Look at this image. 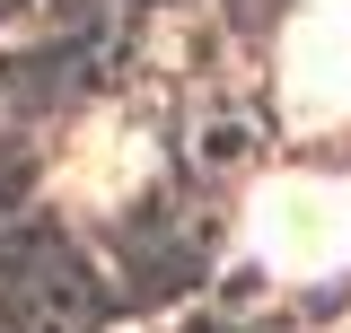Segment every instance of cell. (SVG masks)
<instances>
[{
  "label": "cell",
  "mask_w": 351,
  "mask_h": 333,
  "mask_svg": "<svg viewBox=\"0 0 351 333\" xmlns=\"http://www.w3.org/2000/svg\"><path fill=\"white\" fill-rule=\"evenodd\" d=\"M307 9H334V18H351V0H307Z\"/></svg>",
  "instance_id": "3957f363"
},
{
  "label": "cell",
  "mask_w": 351,
  "mask_h": 333,
  "mask_svg": "<svg viewBox=\"0 0 351 333\" xmlns=\"http://www.w3.org/2000/svg\"><path fill=\"white\" fill-rule=\"evenodd\" d=\"M246 237H255L263 263H281V272H343L351 263V193L343 184H325V175H272L255 184V202H246Z\"/></svg>",
  "instance_id": "6da1fadb"
},
{
  "label": "cell",
  "mask_w": 351,
  "mask_h": 333,
  "mask_svg": "<svg viewBox=\"0 0 351 333\" xmlns=\"http://www.w3.org/2000/svg\"><path fill=\"white\" fill-rule=\"evenodd\" d=\"M281 97L299 123H343L351 114V18L307 9L281 44Z\"/></svg>",
  "instance_id": "7a4b0ae2"
}]
</instances>
